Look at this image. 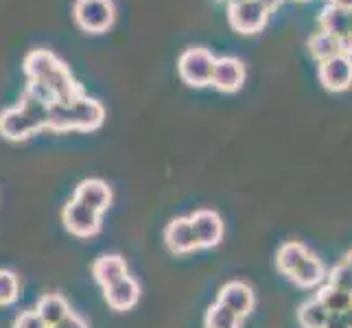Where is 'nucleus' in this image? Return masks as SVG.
<instances>
[{
    "instance_id": "10",
    "label": "nucleus",
    "mask_w": 352,
    "mask_h": 328,
    "mask_svg": "<svg viewBox=\"0 0 352 328\" xmlns=\"http://www.w3.org/2000/svg\"><path fill=\"white\" fill-rule=\"evenodd\" d=\"M245 83V66L236 57H219L214 64L210 86L219 92H236Z\"/></svg>"
},
{
    "instance_id": "12",
    "label": "nucleus",
    "mask_w": 352,
    "mask_h": 328,
    "mask_svg": "<svg viewBox=\"0 0 352 328\" xmlns=\"http://www.w3.org/2000/svg\"><path fill=\"white\" fill-rule=\"evenodd\" d=\"M223 307H228L230 311H234L239 318H248V315L254 311L256 307V296L250 285L241 283V281H232V283H226L219 291V300Z\"/></svg>"
},
{
    "instance_id": "1",
    "label": "nucleus",
    "mask_w": 352,
    "mask_h": 328,
    "mask_svg": "<svg viewBox=\"0 0 352 328\" xmlns=\"http://www.w3.org/2000/svg\"><path fill=\"white\" fill-rule=\"evenodd\" d=\"M105 109L103 105L90 99L79 96L75 101H55L48 114V129L53 131H94L103 125Z\"/></svg>"
},
{
    "instance_id": "26",
    "label": "nucleus",
    "mask_w": 352,
    "mask_h": 328,
    "mask_svg": "<svg viewBox=\"0 0 352 328\" xmlns=\"http://www.w3.org/2000/svg\"><path fill=\"white\" fill-rule=\"evenodd\" d=\"M14 328H48V326L38 315V311L33 309V311H22L14 322Z\"/></svg>"
},
{
    "instance_id": "17",
    "label": "nucleus",
    "mask_w": 352,
    "mask_h": 328,
    "mask_svg": "<svg viewBox=\"0 0 352 328\" xmlns=\"http://www.w3.org/2000/svg\"><path fill=\"white\" fill-rule=\"evenodd\" d=\"M326 276L329 274H326V267H324L322 259L318 254L309 252L307 259L298 265V270L294 274H291V281L302 289H315L326 281Z\"/></svg>"
},
{
    "instance_id": "13",
    "label": "nucleus",
    "mask_w": 352,
    "mask_h": 328,
    "mask_svg": "<svg viewBox=\"0 0 352 328\" xmlns=\"http://www.w3.org/2000/svg\"><path fill=\"white\" fill-rule=\"evenodd\" d=\"M72 199L86 204V206H90V208L99 210L103 215L112 206V188L107 186V182L90 177V179H83L81 184L75 188Z\"/></svg>"
},
{
    "instance_id": "9",
    "label": "nucleus",
    "mask_w": 352,
    "mask_h": 328,
    "mask_svg": "<svg viewBox=\"0 0 352 328\" xmlns=\"http://www.w3.org/2000/svg\"><path fill=\"white\" fill-rule=\"evenodd\" d=\"M190 221H192V230H195L199 248L210 250V248H217L223 241L226 226H223V219L219 217V212L204 208V210L192 212Z\"/></svg>"
},
{
    "instance_id": "24",
    "label": "nucleus",
    "mask_w": 352,
    "mask_h": 328,
    "mask_svg": "<svg viewBox=\"0 0 352 328\" xmlns=\"http://www.w3.org/2000/svg\"><path fill=\"white\" fill-rule=\"evenodd\" d=\"M20 296V281L14 272L0 270V307L14 305Z\"/></svg>"
},
{
    "instance_id": "11",
    "label": "nucleus",
    "mask_w": 352,
    "mask_h": 328,
    "mask_svg": "<svg viewBox=\"0 0 352 328\" xmlns=\"http://www.w3.org/2000/svg\"><path fill=\"white\" fill-rule=\"evenodd\" d=\"M164 243L173 254H190L199 250L190 217H177L164 228Z\"/></svg>"
},
{
    "instance_id": "3",
    "label": "nucleus",
    "mask_w": 352,
    "mask_h": 328,
    "mask_svg": "<svg viewBox=\"0 0 352 328\" xmlns=\"http://www.w3.org/2000/svg\"><path fill=\"white\" fill-rule=\"evenodd\" d=\"M72 18L81 31L99 35L114 24L116 9L112 0H75Z\"/></svg>"
},
{
    "instance_id": "22",
    "label": "nucleus",
    "mask_w": 352,
    "mask_h": 328,
    "mask_svg": "<svg viewBox=\"0 0 352 328\" xmlns=\"http://www.w3.org/2000/svg\"><path fill=\"white\" fill-rule=\"evenodd\" d=\"M204 326L206 328H239L241 318L234 311H230L228 307H223L221 302H214V305L208 309V313H206Z\"/></svg>"
},
{
    "instance_id": "34",
    "label": "nucleus",
    "mask_w": 352,
    "mask_h": 328,
    "mask_svg": "<svg viewBox=\"0 0 352 328\" xmlns=\"http://www.w3.org/2000/svg\"><path fill=\"white\" fill-rule=\"evenodd\" d=\"M346 263H350V265H352V250L348 252V256H346Z\"/></svg>"
},
{
    "instance_id": "28",
    "label": "nucleus",
    "mask_w": 352,
    "mask_h": 328,
    "mask_svg": "<svg viewBox=\"0 0 352 328\" xmlns=\"http://www.w3.org/2000/svg\"><path fill=\"white\" fill-rule=\"evenodd\" d=\"M53 328H88V324L83 322L79 315H75V313H70L66 320H62L57 326H53Z\"/></svg>"
},
{
    "instance_id": "32",
    "label": "nucleus",
    "mask_w": 352,
    "mask_h": 328,
    "mask_svg": "<svg viewBox=\"0 0 352 328\" xmlns=\"http://www.w3.org/2000/svg\"><path fill=\"white\" fill-rule=\"evenodd\" d=\"M342 315H344V322H346V326H348V328H352V307H350L348 311H344Z\"/></svg>"
},
{
    "instance_id": "21",
    "label": "nucleus",
    "mask_w": 352,
    "mask_h": 328,
    "mask_svg": "<svg viewBox=\"0 0 352 328\" xmlns=\"http://www.w3.org/2000/svg\"><path fill=\"white\" fill-rule=\"evenodd\" d=\"M329 318H331V311L322 305L320 298L307 300L298 311V320L302 328H324Z\"/></svg>"
},
{
    "instance_id": "27",
    "label": "nucleus",
    "mask_w": 352,
    "mask_h": 328,
    "mask_svg": "<svg viewBox=\"0 0 352 328\" xmlns=\"http://www.w3.org/2000/svg\"><path fill=\"white\" fill-rule=\"evenodd\" d=\"M27 90H29L31 94L38 96L40 101L48 103V105H53V103H55V94H53L51 88H48V83H44V81H29V83H27Z\"/></svg>"
},
{
    "instance_id": "18",
    "label": "nucleus",
    "mask_w": 352,
    "mask_h": 328,
    "mask_svg": "<svg viewBox=\"0 0 352 328\" xmlns=\"http://www.w3.org/2000/svg\"><path fill=\"white\" fill-rule=\"evenodd\" d=\"M35 311H38V315L44 320V324L48 328H53L57 326L62 320H66L68 315L72 313L70 307H68V302L64 296H59V294H46L38 300V307H35Z\"/></svg>"
},
{
    "instance_id": "30",
    "label": "nucleus",
    "mask_w": 352,
    "mask_h": 328,
    "mask_svg": "<svg viewBox=\"0 0 352 328\" xmlns=\"http://www.w3.org/2000/svg\"><path fill=\"white\" fill-rule=\"evenodd\" d=\"M331 5H335V7H342V9H348V11H352V0H331Z\"/></svg>"
},
{
    "instance_id": "31",
    "label": "nucleus",
    "mask_w": 352,
    "mask_h": 328,
    "mask_svg": "<svg viewBox=\"0 0 352 328\" xmlns=\"http://www.w3.org/2000/svg\"><path fill=\"white\" fill-rule=\"evenodd\" d=\"M261 3H263V5H265L267 9H270V11H274V9H276L278 5L283 3V0H261Z\"/></svg>"
},
{
    "instance_id": "5",
    "label": "nucleus",
    "mask_w": 352,
    "mask_h": 328,
    "mask_svg": "<svg viewBox=\"0 0 352 328\" xmlns=\"http://www.w3.org/2000/svg\"><path fill=\"white\" fill-rule=\"evenodd\" d=\"M272 11L261 0H245V3L228 7V22L234 31L243 35H254L265 29Z\"/></svg>"
},
{
    "instance_id": "23",
    "label": "nucleus",
    "mask_w": 352,
    "mask_h": 328,
    "mask_svg": "<svg viewBox=\"0 0 352 328\" xmlns=\"http://www.w3.org/2000/svg\"><path fill=\"white\" fill-rule=\"evenodd\" d=\"M318 298H320V302L331 313H344V311H348L352 307V294H348V291H342V289H335L331 285L322 287Z\"/></svg>"
},
{
    "instance_id": "6",
    "label": "nucleus",
    "mask_w": 352,
    "mask_h": 328,
    "mask_svg": "<svg viewBox=\"0 0 352 328\" xmlns=\"http://www.w3.org/2000/svg\"><path fill=\"white\" fill-rule=\"evenodd\" d=\"M320 83L331 92H344L352 86V55L342 53L320 64Z\"/></svg>"
},
{
    "instance_id": "29",
    "label": "nucleus",
    "mask_w": 352,
    "mask_h": 328,
    "mask_svg": "<svg viewBox=\"0 0 352 328\" xmlns=\"http://www.w3.org/2000/svg\"><path fill=\"white\" fill-rule=\"evenodd\" d=\"M324 328H348V326L344 322V315L342 313H331V318H329V322H326Z\"/></svg>"
},
{
    "instance_id": "20",
    "label": "nucleus",
    "mask_w": 352,
    "mask_h": 328,
    "mask_svg": "<svg viewBox=\"0 0 352 328\" xmlns=\"http://www.w3.org/2000/svg\"><path fill=\"white\" fill-rule=\"evenodd\" d=\"M309 51L322 64V62H326V59H333L337 55L346 53V48H344V44L339 42L337 38H333L331 33L318 31V33L309 38Z\"/></svg>"
},
{
    "instance_id": "7",
    "label": "nucleus",
    "mask_w": 352,
    "mask_h": 328,
    "mask_svg": "<svg viewBox=\"0 0 352 328\" xmlns=\"http://www.w3.org/2000/svg\"><path fill=\"white\" fill-rule=\"evenodd\" d=\"M38 131H42L40 125L35 123L20 105H14L5 109V112H0V136L3 138L20 142V140L31 138L33 133H38Z\"/></svg>"
},
{
    "instance_id": "4",
    "label": "nucleus",
    "mask_w": 352,
    "mask_h": 328,
    "mask_svg": "<svg viewBox=\"0 0 352 328\" xmlns=\"http://www.w3.org/2000/svg\"><path fill=\"white\" fill-rule=\"evenodd\" d=\"M62 221L70 234L79 239H92L101 230V212L77 199H70L62 210Z\"/></svg>"
},
{
    "instance_id": "15",
    "label": "nucleus",
    "mask_w": 352,
    "mask_h": 328,
    "mask_svg": "<svg viewBox=\"0 0 352 328\" xmlns=\"http://www.w3.org/2000/svg\"><path fill=\"white\" fill-rule=\"evenodd\" d=\"M92 276H94V281L105 289L129 276L127 263L123 256H118V254H101V256L92 263Z\"/></svg>"
},
{
    "instance_id": "19",
    "label": "nucleus",
    "mask_w": 352,
    "mask_h": 328,
    "mask_svg": "<svg viewBox=\"0 0 352 328\" xmlns=\"http://www.w3.org/2000/svg\"><path fill=\"white\" fill-rule=\"evenodd\" d=\"M309 252L311 250H307V245H302L300 241H289V243H285V245H280V250H278V254H276V267H278V272L291 278V274L298 270V265L307 259Z\"/></svg>"
},
{
    "instance_id": "25",
    "label": "nucleus",
    "mask_w": 352,
    "mask_h": 328,
    "mask_svg": "<svg viewBox=\"0 0 352 328\" xmlns=\"http://www.w3.org/2000/svg\"><path fill=\"white\" fill-rule=\"evenodd\" d=\"M326 281H329L331 287L335 289H342V291H348V294H352V265L350 263H339L335 265L333 270L329 272V276H326Z\"/></svg>"
},
{
    "instance_id": "2",
    "label": "nucleus",
    "mask_w": 352,
    "mask_h": 328,
    "mask_svg": "<svg viewBox=\"0 0 352 328\" xmlns=\"http://www.w3.org/2000/svg\"><path fill=\"white\" fill-rule=\"evenodd\" d=\"M217 57L201 46H190L179 55L177 70L179 77L190 88H204L212 83V72H214Z\"/></svg>"
},
{
    "instance_id": "33",
    "label": "nucleus",
    "mask_w": 352,
    "mask_h": 328,
    "mask_svg": "<svg viewBox=\"0 0 352 328\" xmlns=\"http://www.w3.org/2000/svg\"><path fill=\"white\" fill-rule=\"evenodd\" d=\"M226 3H228V7H230V5H239V3H245V0H226Z\"/></svg>"
},
{
    "instance_id": "14",
    "label": "nucleus",
    "mask_w": 352,
    "mask_h": 328,
    "mask_svg": "<svg viewBox=\"0 0 352 328\" xmlns=\"http://www.w3.org/2000/svg\"><path fill=\"white\" fill-rule=\"evenodd\" d=\"M103 294H105V302L110 309L129 311V309L136 307L138 300H140V285L133 281L131 276H127V278H123V281L105 287Z\"/></svg>"
},
{
    "instance_id": "16",
    "label": "nucleus",
    "mask_w": 352,
    "mask_h": 328,
    "mask_svg": "<svg viewBox=\"0 0 352 328\" xmlns=\"http://www.w3.org/2000/svg\"><path fill=\"white\" fill-rule=\"evenodd\" d=\"M59 62H62V59L53 55L51 51L35 48V51L27 53V57H24L22 68H24V75H27L29 81H44L59 66Z\"/></svg>"
},
{
    "instance_id": "8",
    "label": "nucleus",
    "mask_w": 352,
    "mask_h": 328,
    "mask_svg": "<svg viewBox=\"0 0 352 328\" xmlns=\"http://www.w3.org/2000/svg\"><path fill=\"white\" fill-rule=\"evenodd\" d=\"M320 29L337 38L344 44L346 53L352 55V11L335 5H326L320 14Z\"/></svg>"
}]
</instances>
